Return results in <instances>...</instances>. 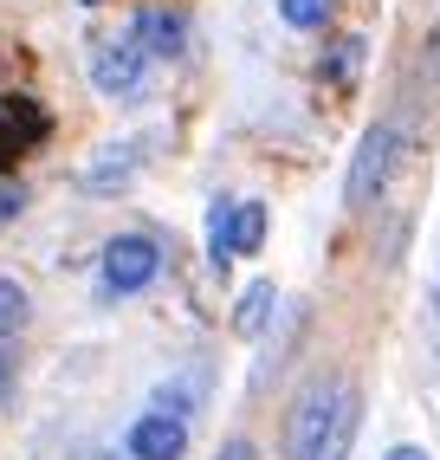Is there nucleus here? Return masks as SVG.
I'll list each match as a JSON object with an SVG mask.
<instances>
[{"instance_id":"nucleus-11","label":"nucleus","mask_w":440,"mask_h":460,"mask_svg":"<svg viewBox=\"0 0 440 460\" xmlns=\"http://www.w3.org/2000/svg\"><path fill=\"white\" fill-rule=\"evenodd\" d=\"M330 7H337V0H278V13H286L292 26H324Z\"/></svg>"},{"instance_id":"nucleus-15","label":"nucleus","mask_w":440,"mask_h":460,"mask_svg":"<svg viewBox=\"0 0 440 460\" xmlns=\"http://www.w3.org/2000/svg\"><path fill=\"white\" fill-rule=\"evenodd\" d=\"M220 460H253V441H227V447H220Z\"/></svg>"},{"instance_id":"nucleus-8","label":"nucleus","mask_w":440,"mask_h":460,"mask_svg":"<svg viewBox=\"0 0 440 460\" xmlns=\"http://www.w3.org/2000/svg\"><path fill=\"white\" fill-rule=\"evenodd\" d=\"M272 305H278V292H272V286H246L240 312H233V331H240V337H260V331H266V318H272Z\"/></svg>"},{"instance_id":"nucleus-1","label":"nucleus","mask_w":440,"mask_h":460,"mask_svg":"<svg viewBox=\"0 0 440 460\" xmlns=\"http://www.w3.org/2000/svg\"><path fill=\"white\" fill-rule=\"evenodd\" d=\"M343 395H350V383H311L298 402H292V421H286V454L292 460H318L330 428L343 415Z\"/></svg>"},{"instance_id":"nucleus-18","label":"nucleus","mask_w":440,"mask_h":460,"mask_svg":"<svg viewBox=\"0 0 440 460\" xmlns=\"http://www.w3.org/2000/svg\"><path fill=\"white\" fill-rule=\"evenodd\" d=\"M434 312H440V298H434Z\"/></svg>"},{"instance_id":"nucleus-9","label":"nucleus","mask_w":440,"mask_h":460,"mask_svg":"<svg viewBox=\"0 0 440 460\" xmlns=\"http://www.w3.org/2000/svg\"><path fill=\"white\" fill-rule=\"evenodd\" d=\"M356 66H363V40H337L330 58H318V78H324V84H350Z\"/></svg>"},{"instance_id":"nucleus-7","label":"nucleus","mask_w":440,"mask_h":460,"mask_svg":"<svg viewBox=\"0 0 440 460\" xmlns=\"http://www.w3.org/2000/svg\"><path fill=\"white\" fill-rule=\"evenodd\" d=\"M260 240H266V201H233L227 260H233V253H260Z\"/></svg>"},{"instance_id":"nucleus-10","label":"nucleus","mask_w":440,"mask_h":460,"mask_svg":"<svg viewBox=\"0 0 440 460\" xmlns=\"http://www.w3.org/2000/svg\"><path fill=\"white\" fill-rule=\"evenodd\" d=\"M350 435H356V389L343 395V415H337V428H330V441H324L318 460H343V454H350Z\"/></svg>"},{"instance_id":"nucleus-4","label":"nucleus","mask_w":440,"mask_h":460,"mask_svg":"<svg viewBox=\"0 0 440 460\" xmlns=\"http://www.w3.org/2000/svg\"><path fill=\"white\" fill-rule=\"evenodd\" d=\"M91 84L104 91V98H136V84H143V46L136 40H110L91 52Z\"/></svg>"},{"instance_id":"nucleus-16","label":"nucleus","mask_w":440,"mask_h":460,"mask_svg":"<svg viewBox=\"0 0 440 460\" xmlns=\"http://www.w3.org/2000/svg\"><path fill=\"white\" fill-rule=\"evenodd\" d=\"M389 460H427V454H421V447H395Z\"/></svg>"},{"instance_id":"nucleus-14","label":"nucleus","mask_w":440,"mask_h":460,"mask_svg":"<svg viewBox=\"0 0 440 460\" xmlns=\"http://www.w3.org/2000/svg\"><path fill=\"white\" fill-rule=\"evenodd\" d=\"M20 208H26V189L20 181H0V221H13Z\"/></svg>"},{"instance_id":"nucleus-5","label":"nucleus","mask_w":440,"mask_h":460,"mask_svg":"<svg viewBox=\"0 0 440 460\" xmlns=\"http://www.w3.org/2000/svg\"><path fill=\"white\" fill-rule=\"evenodd\" d=\"M188 454V421L181 415H136L130 428V460H181Z\"/></svg>"},{"instance_id":"nucleus-2","label":"nucleus","mask_w":440,"mask_h":460,"mask_svg":"<svg viewBox=\"0 0 440 460\" xmlns=\"http://www.w3.org/2000/svg\"><path fill=\"white\" fill-rule=\"evenodd\" d=\"M155 272H163V253H155L149 240H110V247H104V292L110 298L143 292Z\"/></svg>"},{"instance_id":"nucleus-3","label":"nucleus","mask_w":440,"mask_h":460,"mask_svg":"<svg viewBox=\"0 0 440 460\" xmlns=\"http://www.w3.org/2000/svg\"><path fill=\"white\" fill-rule=\"evenodd\" d=\"M389 163H395V124H375V130L363 137V149H356V163H350V189H343V201L363 208V201L389 181Z\"/></svg>"},{"instance_id":"nucleus-6","label":"nucleus","mask_w":440,"mask_h":460,"mask_svg":"<svg viewBox=\"0 0 440 460\" xmlns=\"http://www.w3.org/2000/svg\"><path fill=\"white\" fill-rule=\"evenodd\" d=\"M143 52H155V58H175L181 52V13H163V7H143L136 13V33H130Z\"/></svg>"},{"instance_id":"nucleus-17","label":"nucleus","mask_w":440,"mask_h":460,"mask_svg":"<svg viewBox=\"0 0 440 460\" xmlns=\"http://www.w3.org/2000/svg\"><path fill=\"white\" fill-rule=\"evenodd\" d=\"M84 7H98V0H84Z\"/></svg>"},{"instance_id":"nucleus-12","label":"nucleus","mask_w":440,"mask_h":460,"mask_svg":"<svg viewBox=\"0 0 440 460\" xmlns=\"http://www.w3.org/2000/svg\"><path fill=\"white\" fill-rule=\"evenodd\" d=\"M20 324H26V292H20L13 279H0V337L20 331Z\"/></svg>"},{"instance_id":"nucleus-13","label":"nucleus","mask_w":440,"mask_h":460,"mask_svg":"<svg viewBox=\"0 0 440 460\" xmlns=\"http://www.w3.org/2000/svg\"><path fill=\"white\" fill-rule=\"evenodd\" d=\"M123 175H130V156H110V163H98V169H91L84 181H91V189H110V181H123Z\"/></svg>"}]
</instances>
